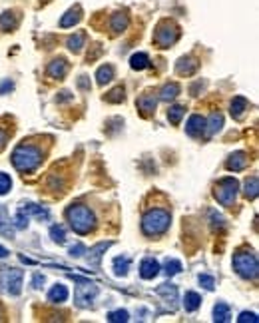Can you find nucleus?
I'll return each mask as SVG.
<instances>
[{
	"mask_svg": "<svg viewBox=\"0 0 259 323\" xmlns=\"http://www.w3.org/2000/svg\"><path fill=\"white\" fill-rule=\"evenodd\" d=\"M66 218L70 222L72 229L80 235L84 233H90L94 227H96V216L94 212L88 208V206H82V204H74L66 210Z\"/></svg>",
	"mask_w": 259,
	"mask_h": 323,
	"instance_id": "1",
	"label": "nucleus"
},
{
	"mask_svg": "<svg viewBox=\"0 0 259 323\" xmlns=\"http://www.w3.org/2000/svg\"><path fill=\"white\" fill-rule=\"evenodd\" d=\"M42 162V150L30 146V144H20L14 152H12V164L18 172H32L40 166Z\"/></svg>",
	"mask_w": 259,
	"mask_h": 323,
	"instance_id": "2",
	"label": "nucleus"
},
{
	"mask_svg": "<svg viewBox=\"0 0 259 323\" xmlns=\"http://www.w3.org/2000/svg\"><path fill=\"white\" fill-rule=\"evenodd\" d=\"M169 212H165V210H160V208H156V210H150V212H146V216L142 218V231L146 233V235H160L163 233L167 227H169Z\"/></svg>",
	"mask_w": 259,
	"mask_h": 323,
	"instance_id": "3",
	"label": "nucleus"
},
{
	"mask_svg": "<svg viewBox=\"0 0 259 323\" xmlns=\"http://www.w3.org/2000/svg\"><path fill=\"white\" fill-rule=\"evenodd\" d=\"M233 269L243 279H255L259 271L257 256L251 254V252H239V254H235L233 256Z\"/></svg>",
	"mask_w": 259,
	"mask_h": 323,
	"instance_id": "4",
	"label": "nucleus"
},
{
	"mask_svg": "<svg viewBox=\"0 0 259 323\" xmlns=\"http://www.w3.org/2000/svg\"><path fill=\"white\" fill-rule=\"evenodd\" d=\"M22 279H24L22 269L2 267L0 286H2V291H4V293H8V295H20V291H22Z\"/></svg>",
	"mask_w": 259,
	"mask_h": 323,
	"instance_id": "5",
	"label": "nucleus"
},
{
	"mask_svg": "<svg viewBox=\"0 0 259 323\" xmlns=\"http://www.w3.org/2000/svg\"><path fill=\"white\" fill-rule=\"evenodd\" d=\"M237 190H239V184H237V180L235 178H224V180H220L218 184H215V199L222 204V206H226L229 208L233 201H235V197H237Z\"/></svg>",
	"mask_w": 259,
	"mask_h": 323,
	"instance_id": "6",
	"label": "nucleus"
},
{
	"mask_svg": "<svg viewBox=\"0 0 259 323\" xmlns=\"http://www.w3.org/2000/svg\"><path fill=\"white\" fill-rule=\"evenodd\" d=\"M178 38H180V28L169 20L160 22L158 28H156V34H154V42L160 48H169Z\"/></svg>",
	"mask_w": 259,
	"mask_h": 323,
	"instance_id": "7",
	"label": "nucleus"
},
{
	"mask_svg": "<svg viewBox=\"0 0 259 323\" xmlns=\"http://www.w3.org/2000/svg\"><path fill=\"white\" fill-rule=\"evenodd\" d=\"M96 295H98V288L96 286H92L90 281H86V284L78 286V290L74 293V301H76L80 307H88Z\"/></svg>",
	"mask_w": 259,
	"mask_h": 323,
	"instance_id": "8",
	"label": "nucleus"
},
{
	"mask_svg": "<svg viewBox=\"0 0 259 323\" xmlns=\"http://www.w3.org/2000/svg\"><path fill=\"white\" fill-rule=\"evenodd\" d=\"M247 164H249V158H247L245 152H235V154H231V156L227 158L226 168L229 172H239V170H245Z\"/></svg>",
	"mask_w": 259,
	"mask_h": 323,
	"instance_id": "9",
	"label": "nucleus"
},
{
	"mask_svg": "<svg viewBox=\"0 0 259 323\" xmlns=\"http://www.w3.org/2000/svg\"><path fill=\"white\" fill-rule=\"evenodd\" d=\"M160 263L156 261L154 258H146L142 261V265H140V275L144 277V279H154L158 273H160Z\"/></svg>",
	"mask_w": 259,
	"mask_h": 323,
	"instance_id": "10",
	"label": "nucleus"
},
{
	"mask_svg": "<svg viewBox=\"0 0 259 323\" xmlns=\"http://www.w3.org/2000/svg\"><path fill=\"white\" fill-rule=\"evenodd\" d=\"M186 132H188V136H192V138L201 136V134L205 132V118L199 116V114H194V116L188 120V124H186Z\"/></svg>",
	"mask_w": 259,
	"mask_h": 323,
	"instance_id": "11",
	"label": "nucleus"
},
{
	"mask_svg": "<svg viewBox=\"0 0 259 323\" xmlns=\"http://www.w3.org/2000/svg\"><path fill=\"white\" fill-rule=\"evenodd\" d=\"M110 246H112V241H100V244H96L94 248H90V254H88V263H90L92 267H100V259H102L104 252H106Z\"/></svg>",
	"mask_w": 259,
	"mask_h": 323,
	"instance_id": "12",
	"label": "nucleus"
},
{
	"mask_svg": "<svg viewBox=\"0 0 259 323\" xmlns=\"http://www.w3.org/2000/svg\"><path fill=\"white\" fill-rule=\"evenodd\" d=\"M48 76L50 78H64L66 72H68V64H66L64 58H56V60H52L50 64H48Z\"/></svg>",
	"mask_w": 259,
	"mask_h": 323,
	"instance_id": "13",
	"label": "nucleus"
},
{
	"mask_svg": "<svg viewBox=\"0 0 259 323\" xmlns=\"http://www.w3.org/2000/svg\"><path fill=\"white\" fill-rule=\"evenodd\" d=\"M197 66L199 64H197L195 58H190V56H188V58H180L178 64H176V72L182 74V76H184V74L190 76V74H194L195 70H197Z\"/></svg>",
	"mask_w": 259,
	"mask_h": 323,
	"instance_id": "14",
	"label": "nucleus"
},
{
	"mask_svg": "<svg viewBox=\"0 0 259 323\" xmlns=\"http://www.w3.org/2000/svg\"><path fill=\"white\" fill-rule=\"evenodd\" d=\"M247 108H249V102H247L243 96H235L231 100V116H233L235 120L243 118V114H245Z\"/></svg>",
	"mask_w": 259,
	"mask_h": 323,
	"instance_id": "15",
	"label": "nucleus"
},
{
	"mask_svg": "<svg viewBox=\"0 0 259 323\" xmlns=\"http://www.w3.org/2000/svg\"><path fill=\"white\" fill-rule=\"evenodd\" d=\"M128 14H124V12H116L114 16H112V22H110V28H112V32L114 34H120L124 32L126 28H128Z\"/></svg>",
	"mask_w": 259,
	"mask_h": 323,
	"instance_id": "16",
	"label": "nucleus"
},
{
	"mask_svg": "<svg viewBox=\"0 0 259 323\" xmlns=\"http://www.w3.org/2000/svg\"><path fill=\"white\" fill-rule=\"evenodd\" d=\"M222 126H224V116H222L220 112H211L209 120H205V130H207V134H209V136L218 134V132L222 130Z\"/></svg>",
	"mask_w": 259,
	"mask_h": 323,
	"instance_id": "17",
	"label": "nucleus"
},
{
	"mask_svg": "<svg viewBox=\"0 0 259 323\" xmlns=\"http://www.w3.org/2000/svg\"><path fill=\"white\" fill-rule=\"evenodd\" d=\"M66 299H68V288L62 284H56L48 291V301H52V303H64Z\"/></svg>",
	"mask_w": 259,
	"mask_h": 323,
	"instance_id": "18",
	"label": "nucleus"
},
{
	"mask_svg": "<svg viewBox=\"0 0 259 323\" xmlns=\"http://www.w3.org/2000/svg\"><path fill=\"white\" fill-rule=\"evenodd\" d=\"M80 18H82V14H80V6H76V8H70L64 16H62V20H60V26H62V28H70V26L78 24V22H80Z\"/></svg>",
	"mask_w": 259,
	"mask_h": 323,
	"instance_id": "19",
	"label": "nucleus"
},
{
	"mask_svg": "<svg viewBox=\"0 0 259 323\" xmlns=\"http://www.w3.org/2000/svg\"><path fill=\"white\" fill-rule=\"evenodd\" d=\"M112 78H114V66L110 64H104L98 68L96 72V82L100 86H106L108 82H112Z\"/></svg>",
	"mask_w": 259,
	"mask_h": 323,
	"instance_id": "20",
	"label": "nucleus"
},
{
	"mask_svg": "<svg viewBox=\"0 0 259 323\" xmlns=\"http://www.w3.org/2000/svg\"><path fill=\"white\" fill-rule=\"evenodd\" d=\"M158 295H162L165 301H171V305L178 301V288L171 286V284H162L158 290H156Z\"/></svg>",
	"mask_w": 259,
	"mask_h": 323,
	"instance_id": "21",
	"label": "nucleus"
},
{
	"mask_svg": "<svg viewBox=\"0 0 259 323\" xmlns=\"http://www.w3.org/2000/svg\"><path fill=\"white\" fill-rule=\"evenodd\" d=\"M231 319V309L227 303H218L213 307V321L218 323H227Z\"/></svg>",
	"mask_w": 259,
	"mask_h": 323,
	"instance_id": "22",
	"label": "nucleus"
},
{
	"mask_svg": "<svg viewBox=\"0 0 259 323\" xmlns=\"http://www.w3.org/2000/svg\"><path fill=\"white\" fill-rule=\"evenodd\" d=\"M156 104H158V100L154 98V94H144V96L138 98V108H140L144 114L154 112V110H156Z\"/></svg>",
	"mask_w": 259,
	"mask_h": 323,
	"instance_id": "23",
	"label": "nucleus"
},
{
	"mask_svg": "<svg viewBox=\"0 0 259 323\" xmlns=\"http://www.w3.org/2000/svg\"><path fill=\"white\" fill-rule=\"evenodd\" d=\"M130 66H132L134 70H146V68L150 66V56H148L146 52H138V54H134V56L130 58Z\"/></svg>",
	"mask_w": 259,
	"mask_h": 323,
	"instance_id": "24",
	"label": "nucleus"
},
{
	"mask_svg": "<svg viewBox=\"0 0 259 323\" xmlns=\"http://www.w3.org/2000/svg\"><path fill=\"white\" fill-rule=\"evenodd\" d=\"M182 92V88H180V84H176V82H171V84H165L162 88V92H160V100L163 102H169V100H174V98H178V94Z\"/></svg>",
	"mask_w": 259,
	"mask_h": 323,
	"instance_id": "25",
	"label": "nucleus"
},
{
	"mask_svg": "<svg viewBox=\"0 0 259 323\" xmlns=\"http://www.w3.org/2000/svg\"><path fill=\"white\" fill-rule=\"evenodd\" d=\"M128 269H130V258H126V256L114 258V273L118 277H124L128 273Z\"/></svg>",
	"mask_w": 259,
	"mask_h": 323,
	"instance_id": "26",
	"label": "nucleus"
},
{
	"mask_svg": "<svg viewBox=\"0 0 259 323\" xmlns=\"http://www.w3.org/2000/svg\"><path fill=\"white\" fill-rule=\"evenodd\" d=\"M199 305H201V297H199V293H195V291H188V293H186V297H184V307H186V311H195Z\"/></svg>",
	"mask_w": 259,
	"mask_h": 323,
	"instance_id": "27",
	"label": "nucleus"
},
{
	"mask_svg": "<svg viewBox=\"0 0 259 323\" xmlns=\"http://www.w3.org/2000/svg\"><path fill=\"white\" fill-rule=\"evenodd\" d=\"M84 42H86V34L76 32L74 36H70V38H68V48L76 54V52H80V50L84 48Z\"/></svg>",
	"mask_w": 259,
	"mask_h": 323,
	"instance_id": "28",
	"label": "nucleus"
},
{
	"mask_svg": "<svg viewBox=\"0 0 259 323\" xmlns=\"http://www.w3.org/2000/svg\"><path fill=\"white\" fill-rule=\"evenodd\" d=\"M243 194H245V197H249V199H255V197H257V194H259V178L257 176H251V178L245 182Z\"/></svg>",
	"mask_w": 259,
	"mask_h": 323,
	"instance_id": "29",
	"label": "nucleus"
},
{
	"mask_svg": "<svg viewBox=\"0 0 259 323\" xmlns=\"http://www.w3.org/2000/svg\"><path fill=\"white\" fill-rule=\"evenodd\" d=\"M16 24H18V20H16V16H14L12 12H4V14L0 16V30H4V32L14 30Z\"/></svg>",
	"mask_w": 259,
	"mask_h": 323,
	"instance_id": "30",
	"label": "nucleus"
},
{
	"mask_svg": "<svg viewBox=\"0 0 259 323\" xmlns=\"http://www.w3.org/2000/svg\"><path fill=\"white\" fill-rule=\"evenodd\" d=\"M22 212L24 214H32L36 218H40V220H48V210L46 208H42V206H36V204H26L24 208H22Z\"/></svg>",
	"mask_w": 259,
	"mask_h": 323,
	"instance_id": "31",
	"label": "nucleus"
},
{
	"mask_svg": "<svg viewBox=\"0 0 259 323\" xmlns=\"http://www.w3.org/2000/svg\"><path fill=\"white\" fill-rule=\"evenodd\" d=\"M182 271V263L178 261V259H165V263H163V273L167 275V277H174L176 273H180Z\"/></svg>",
	"mask_w": 259,
	"mask_h": 323,
	"instance_id": "32",
	"label": "nucleus"
},
{
	"mask_svg": "<svg viewBox=\"0 0 259 323\" xmlns=\"http://www.w3.org/2000/svg\"><path fill=\"white\" fill-rule=\"evenodd\" d=\"M182 116H184V106H171V108L167 110V120H169L174 126L180 124Z\"/></svg>",
	"mask_w": 259,
	"mask_h": 323,
	"instance_id": "33",
	"label": "nucleus"
},
{
	"mask_svg": "<svg viewBox=\"0 0 259 323\" xmlns=\"http://www.w3.org/2000/svg\"><path fill=\"white\" fill-rule=\"evenodd\" d=\"M0 231L12 237V227H10V220H8V214H6V210H4L2 206H0Z\"/></svg>",
	"mask_w": 259,
	"mask_h": 323,
	"instance_id": "34",
	"label": "nucleus"
},
{
	"mask_svg": "<svg viewBox=\"0 0 259 323\" xmlns=\"http://www.w3.org/2000/svg\"><path fill=\"white\" fill-rule=\"evenodd\" d=\"M106 100H108V102H112V104H120V102H124V100H126L124 88H122V86L114 88V90H112L110 94H106Z\"/></svg>",
	"mask_w": 259,
	"mask_h": 323,
	"instance_id": "35",
	"label": "nucleus"
},
{
	"mask_svg": "<svg viewBox=\"0 0 259 323\" xmlns=\"http://www.w3.org/2000/svg\"><path fill=\"white\" fill-rule=\"evenodd\" d=\"M50 237L56 241V244H64L66 241V231H64V227L62 226H52L50 227Z\"/></svg>",
	"mask_w": 259,
	"mask_h": 323,
	"instance_id": "36",
	"label": "nucleus"
},
{
	"mask_svg": "<svg viewBox=\"0 0 259 323\" xmlns=\"http://www.w3.org/2000/svg\"><path fill=\"white\" fill-rule=\"evenodd\" d=\"M130 319L128 311H124V309H118V311H112L110 315H108V321L112 323H126Z\"/></svg>",
	"mask_w": 259,
	"mask_h": 323,
	"instance_id": "37",
	"label": "nucleus"
},
{
	"mask_svg": "<svg viewBox=\"0 0 259 323\" xmlns=\"http://www.w3.org/2000/svg\"><path fill=\"white\" fill-rule=\"evenodd\" d=\"M197 279H199V286H201L203 290L211 291L213 288H215V279H213L211 275H205V273H201V275H199Z\"/></svg>",
	"mask_w": 259,
	"mask_h": 323,
	"instance_id": "38",
	"label": "nucleus"
},
{
	"mask_svg": "<svg viewBox=\"0 0 259 323\" xmlns=\"http://www.w3.org/2000/svg\"><path fill=\"white\" fill-rule=\"evenodd\" d=\"M10 188H12V180H10L4 172H0V195L8 194V192H10Z\"/></svg>",
	"mask_w": 259,
	"mask_h": 323,
	"instance_id": "39",
	"label": "nucleus"
},
{
	"mask_svg": "<svg viewBox=\"0 0 259 323\" xmlns=\"http://www.w3.org/2000/svg\"><path fill=\"white\" fill-rule=\"evenodd\" d=\"M14 226L18 227V229H26L28 227V214H24L22 210L16 214V218H14Z\"/></svg>",
	"mask_w": 259,
	"mask_h": 323,
	"instance_id": "40",
	"label": "nucleus"
},
{
	"mask_svg": "<svg viewBox=\"0 0 259 323\" xmlns=\"http://www.w3.org/2000/svg\"><path fill=\"white\" fill-rule=\"evenodd\" d=\"M209 218H211V227L213 229H222V227L226 226L224 224V216H220L218 212H209Z\"/></svg>",
	"mask_w": 259,
	"mask_h": 323,
	"instance_id": "41",
	"label": "nucleus"
},
{
	"mask_svg": "<svg viewBox=\"0 0 259 323\" xmlns=\"http://www.w3.org/2000/svg\"><path fill=\"white\" fill-rule=\"evenodd\" d=\"M239 323H257V313H253V311H243L241 315H239Z\"/></svg>",
	"mask_w": 259,
	"mask_h": 323,
	"instance_id": "42",
	"label": "nucleus"
},
{
	"mask_svg": "<svg viewBox=\"0 0 259 323\" xmlns=\"http://www.w3.org/2000/svg\"><path fill=\"white\" fill-rule=\"evenodd\" d=\"M84 254H86V248H84L82 244H76V246L70 248V256H72V258H82Z\"/></svg>",
	"mask_w": 259,
	"mask_h": 323,
	"instance_id": "43",
	"label": "nucleus"
},
{
	"mask_svg": "<svg viewBox=\"0 0 259 323\" xmlns=\"http://www.w3.org/2000/svg\"><path fill=\"white\" fill-rule=\"evenodd\" d=\"M78 86H80L82 90H90V82H88V76H80V78H78Z\"/></svg>",
	"mask_w": 259,
	"mask_h": 323,
	"instance_id": "44",
	"label": "nucleus"
},
{
	"mask_svg": "<svg viewBox=\"0 0 259 323\" xmlns=\"http://www.w3.org/2000/svg\"><path fill=\"white\" fill-rule=\"evenodd\" d=\"M12 88H14V84H12L10 80H4V82L0 84V94H6V92L12 90Z\"/></svg>",
	"mask_w": 259,
	"mask_h": 323,
	"instance_id": "45",
	"label": "nucleus"
},
{
	"mask_svg": "<svg viewBox=\"0 0 259 323\" xmlns=\"http://www.w3.org/2000/svg\"><path fill=\"white\" fill-rule=\"evenodd\" d=\"M32 284H34V288L38 290V288H42V284H44V275H40V273H36L32 277Z\"/></svg>",
	"mask_w": 259,
	"mask_h": 323,
	"instance_id": "46",
	"label": "nucleus"
},
{
	"mask_svg": "<svg viewBox=\"0 0 259 323\" xmlns=\"http://www.w3.org/2000/svg\"><path fill=\"white\" fill-rule=\"evenodd\" d=\"M68 100H72V94L70 92H60V96L56 98V102H68Z\"/></svg>",
	"mask_w": 259,
	"mask_h": 323,
	"instance_id": "47",
	"label": "nucleus"
},
{
	"mask_svg": "<svg viewBox=\"0 0 259 323\" xmlns=\"http://www.w3.org/2000/svg\"><path fill=\"white\" fill-rule=\"evenodd\" d=\"M68 277H70V279H74V281H78V284H86V281H90V279H86V277H82V275H74V273H70Z\"/></svg>",
	"mask_w": 259,
	"mask_h": 323,
	"instance_id": "48",
	"label": "nucleus"
},
{
	"mask_svg": "<svg viewBox=\"0 0 259 323\" xmlns=\"http://www.w3.org/2000/svg\"><path fill=\"white\" fill-rule=\"evenodd\" d=\"M6 140H8V136H6V132L4 130H0V150L6 146Z\"/></svg>",
	"mask_w": 259,
	"mask_h": 323,
	"instance_id": "49",
	"label": "nucleus"
},
{
	"mask_svg": "<svg viewBox=\"0 0 259 323\" xmlns=\"http://www.w3.org/2000/svg\"><path fill=\"white\" fill-rule=\"evenodd\" d=\"M6 256H8V250L0 246V259H2V258H6Z\"/></svg>",
	"mask_w": 259,
	"mask_h": 323,
	"instance_id": "50",
	"label": "nucleus"
}]
</instances>
